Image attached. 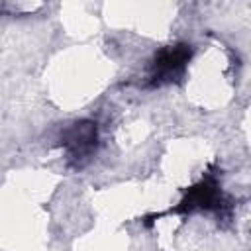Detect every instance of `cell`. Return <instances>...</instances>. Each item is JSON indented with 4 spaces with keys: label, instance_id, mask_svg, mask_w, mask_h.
Wrapping results in <instances>:
<instances>
[{
    "label": "cell",
    "instance_id": "obj_1",
    "mask_svg": "<svg viewBox=\"0 0 251 251\" xmlns=\"http://www.w3.org/2000/svg\"><path fill=\"white\" fill-rule=\"evenodd\" d=\"M190 55H192L190 45H182V43L163 49V51L155 57L151 82H153V84H161V82H167V80L175 78V76L184 69V65L188 63Z\"/></svg>",
    "mask_w": 251,
    "mask_h": 251
},
{
    "label": "cell",
    "instance_id": "obj_2",
    "mask_svg": "<svg viewBox=\"0 0 251 251\" xmlns=\"http://www.w3.org/2000/svg\"><path fill=\"white\" fill-rule=\"evenodd\" d=\"M96 139H98V133H96V124L92 122H76L73 124L65 133H63V145L69 153V157L73 161H80V159H86L94 147H96Z\"/></svg>",
    "mask_w": 251,
    "mask_h": 251
}]
</instances>
